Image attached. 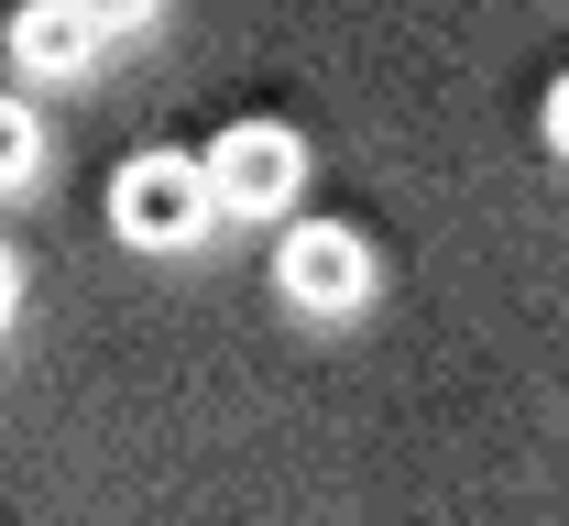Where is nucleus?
I'll use <instances>...</instances> for the list:
<instances>
[{"label": "nucleus", "instance_id": "obj_3", "mask_svg": "<svg viewBox=\"0 0 569 526\" xmlns=\"http://www.w3.org/2000/svg\"><path fill=\"white\" fill-rule=\"evenodd\" d=\"M198 176H209V198L230 220H284L296 187H307V143H296L284 121H230V132L198 153Z\"/></svg>", "mask_w": 569, "mask_h": 526}, {"label": "nucleus", "instance_id": "obj_8", "mask_svg": "<svg viewBox=\"0 0 569 526\" xmlns=\"http://www.w3.org/2000/svg\"><path fill=\"white\" fill-rule=\"evenodd\" d=\"M11 307H22V264H11V241H0V329H11Z\"/></svg>", "mask_w": 569, "mask_h": 526}, {"label": "nucleus", "instance_id": "obj_6", "mask_svg": "<svg viewBox=\"0 0 569 526\" xmlns=\"http://www.w3.org/2000/svg\"><path fill=\"white\" fill-rule=\"evenodd\" d=\"M77 11H88V33L110 44V33H142V22H153L164 0H77Z\"/></svg>", "mask_w": 569, "mask_h": 526}, {"label": "nucleus", "instance_id": "obj_4", "mask_svg": "<svg viewBox=\"0 0 569 526\" xmlns=\"http://www.w3.org/2000/svg\"><path fill=\"white\" fill-rule=\"evenodd\" d=\"M11 67L22 77H88L99 67L88 11H77V0H22V11H11Z\"/></svg>", "mask_w": 569, "mask_h": 526}, {"label": "nucleus", "instance_id": "obj_5", "mask_svg": "<svg viewBox=\"0 0 569 526\" xmlns=\"http://www.w3.org/2000/svg\"><path fill=\"white\" fill-rule=\"evenodd\" d=\"M33 165H44V121H33V99L0 88V187H22Z\"/></svg>", "mask_w": 569, "mask_h": 526}, {"label": "nucleus", "instance_id": "obj_7", "mask_svg": "<svg viewBox=\"0 0 569 526\" xmlns=\"http://www.w3.org/2000/svg\"><path fill=\"white\" fill-rule=\"evenodd\" d=\"M548 153H569V77L548 88Z\"/></svg>", "mask_w": 569, "mask_h": 526}, {"label": "nucleus", "instance_id": "obj_1", "mask_svg": "<svg viewBox=\"0 0 569 526\" xmlns=\"http://www.w3.org/2000/svg\"><path fill=\"white\" fill-rule=\"evenodd\" d=\"M209 220H219V198H209V176H198V153H176V143L132 153V165L110 176V230H121L132 252H187Z\"/></svg>", "mask_w": 569, "mask_h": 526}, {"label": "nucleus", "instance_id": "obj_2", "mask_svg": "<svg viewBox=\"0 0 569 526\" xmlns=\"http://www.w3.org/2000/svg\"><path fill=\"white\" fill-rule=\"evenodd\" d=\"M372 230L361 220H284L274 241V297L307 307V318H351L361 297H372Z\"/></svg>", "mask_w": 569, "mask_h": 526}]
</instances>
